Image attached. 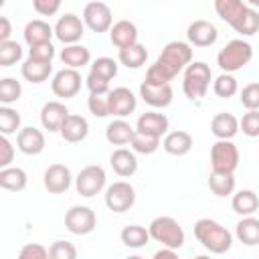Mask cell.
<instances>
[{
  "label": "cell",
  "instance_id": "obj_36",
  "mask_svg": "<svg viewBox=\"0 0 259 259\" xmlns=\"http://www.w3.org/2000/svg\"><path fill=\"white\" fill-rule=\"evenodd\" d=\"M130 146H132V150H134L136 154L150 156V154H154V152L160 148V138L136 130L134 136H132V140H130Z\"/></svg>",
  "mask_w": 259,
  "mask_h": 259
},
{
  "label": "cell",
  "instance_id": "obj_7",
  "mask_svg": "<svg viewBox=\"0 0 259 259\" xmlns=\"http://www.w3.org/2000/svg\"><path fill=\"white\" fill-rule=\"evenodd\" d=\"M105 182H107V174L101 166L97 164H91V166H85L77 178H75V188L81 196L85 198H91L95 194H99L103 188H105Z\"/></svg>",
  "mask_w": 259,
  "mask_h": 259
},
{
  "label": "cell",
  "instance_id": "obj_51",
  "mask_svg": "<svg viewBox=\"0 0 259 259\" xmlns=\"http://www.w3.org/2000/svg\"><path fill=\"white\" fill-rule=\"evenodd\" d=\"M85 85H87L89 93H107L109 91V81H103V79H99L95 75H87Z\"/></svg>",
  "mask_w": 259,
  "mask_h": 259
},
{
  "label": "cell",
  "instance_id": "obj_41",
  "mask_svg": "<svg viewBox=\"0 0 259 259\" xmlns=\"http://www.w3.org/2000/svg\"><path fill=\"white\" fill-rule=\"evenodd\" d=\"M233 28H235V32H239V34H243V36H253V34L259 30V12L249 6V8L245 10V14L239 18V22H237Z\"/></svg>",
  "mask_w": 259,
  "mask_h": 259
},
{
  "label": "cell",
  "instance_id": "obj_29",
  "mask_svg": "<svg viewBox=\"0 0 259 259\" xmlns=\"http://www.w3.org/2000/svg\"><path fill=\"white\" fill-rule=\"evenodd\" d=\"M134 132H136V127H132V123H127L123 117H117V119L107 123L105 140L109 144H113V146H125V144H130Z\"/></svg>",
  "mask_w": 259,
  "mask_h": 259
},
{
  "label": "cell",
  "instance_id": "obj_11",
  "mask_svg": "<svg viewBox=\"0 0 259 259\" xmlns=\"http://www.w3.org/2000/svg\"><path fill=\"white\" fill-rule=\"evenodd\" d=\"M81 73L77 69H71V67H65L61 71H57L53 75V81H51V89L57 97L61 99H71L75 97L79 91H81Z\"/></svg>",
  "mask_w": 259,
  "mask_h": 259
},
{
  "label": "cell",
  "instance_id": "obj_40",
  "mask_svg": "<svg viewBox=\"0 0 259 259\" xmlns=\"http://www.w3.org/2000/svg\"><path fill=\"white\" fill-rule=\"evenodd\" d=\"M20 130V113L10 105H0V134L10 136Z\"/></svg>",
  "mask_w": 259,
  "mask_h": 259
},
{
  "label": "cell",
  "instance_id": "obj_10",
  "mask_svg": "<svg viewBox=\"0 0 259 259\" xmlns=\"http://www.w3.org/2000/svg\"><path fill=\"white\" fill-rule=\"evenodd\" d=\"M97 225V217L89 206L75 204L65 212V227L73 235H89Z\"/></svg>",
  "mask_w": 259,
  "mask_h": 259
},
{
  "label": "cell",
  "instance_id": "obj_50",
  "mask_svg": "<svg viewBox=\"0 0 259 259\" xmlns=\"http://www.w3.org/2000/svg\"><path fill=\"white\" fill-rule=\"evenodd\" d=\"M14 162V146L8 136L0 134V168H6Z\"/></svg>",
  "mask_w": 259,
  "mask_h": 259
},
{
  "label": "cell",
  "instance_id": "obj_55",
  "mask_svg": "<svg viewBox=\"0 0 259 259\" xmlns=\"http://www.w3.org/2000/svg\"><path fill=\"white\" fill-rule=\"evenodd\" d=\"M4 4H6V0H0V10L4 8Z\"/></svg>",
  "mask_w": 259,
  "mask_h": 259
},
{
  "label": "cell",
  "instance_id": "obj_49",
  "mask_svg": "<svg viewBox=\"0 0 259 259\" xmlns=\"http://www.w3.org/2000/svg\"><path fill=\"white\" fill-rule=\"evenodd\" d=\"M63 0H32V8L40 16H55L61 8Z\"/></svg>",
  "mask_w": 259,
  "mask_h": 259
},
{
  "label": "cell",
  "instance_id": "obj_15",
  "mask_svg": "<svg viewBox=\"0 0 259 259\" xmlns=\"http://www.w3.org/2000/svg\"><path fill=\"white\" fill-rule=\"evenodd\" d=\"M186 38H188V45H190V47H200V49H204V47H210V45L217 42L219 30H217V26H214L212 22L200 18V20H192V22L188 24V28H186Z\"/></svg>",
  "mask_w": 259,
  "mask_h": 259
},
{
  "label": "cell",
  "instance_id": "obj_54",
  "mask_svg": "<svg viewBox=\"0 0 259 259\" xmlns=\"http://www.w3.org/2000/svg\"><path fill=\"white\" fill-rule=\"evenodd\" d=\"M247 6H251V8H257L259 6V0H243Z\"/></svg>",
  "mask_w": 259,
  "mask_h": 259
},
{
  "label": "cell",
  "instance_id": "obj_22",
  "mask_svg": "<svg viewBox=\"0 0 259 259\" xmlns=\"http://www.w3.org/2000/svg\"><path fill=\"white\" fill-rule=\"evenodd\" d=\"M109 40L117 49L134 45L138 42V26L132 20H117L109 26Z\"/></svg>",
  "mask_w": 259,
  "mask_h": 259
},
{
  "label": "cell",
  "instance_id": "obj_31",
  "mask_svg": "<svg viewBox=\"0 0 259 259\" xmlns=\"http://www.w3.org/2000/svg\"><path fill=\"white\" fill-rule=\"evenodd\" d=\"M231 206L237 214L241 217H247V214H255L257 208H259V198H257V192L251 190V188H243L239 192L233 194V200H231Z\"/></svg>",
  "mask_w": 259,
  "mask_h": 259
},
{
  "label": "cell",
  "instance_id": "obj_43",
  "mask_svg": "<svg viewBox=\"0 0 259 259\" xmlns=\"http://www.w3.org/2000/svg\"><path fill=\"white\" fill-rule=\"evenodd\" d=\"M241 105L245 109H259V83L251 81L241 89Z\"/></svg>",
  "mask_w": 259,
  "mask_h": 259
},
{
  "label": "cell",
  "instance_id": "obj_52",
  "mask_svg": "<svg viewBox=\"0 0 259 259\" xmlns=\"http://www.w3.org/2000/svg\"><path fill=\"white\" fill-rule=\"evenodd\" d=\"M10 34H12V24H10V20H8L6 16H0V42H2V40H8Z\"/></svg>",
  "mask_w": 259,
  "mask_h": 259
},
{
  "label": "cell",
  "instance_id": "obj_6",
  "mask_svg": "<svg viewBox=\"0 0 259 259\" xmlns=\"http://www.w3.org/2000/svg\"><path fill=\"white\" fill-rule=\"evenodd\" d=\"M239 166V150L231 140H217L210 148V168L214 172L235 174Z\"/></svg>",
  "mask_w": 259,
  "mask_h": 259
},
{
  "label": "cell",
  "instance_id": "obj_18",
  "mask_svg": "<svg viewBox=\"0 0 259 259\" xmlns=\"http://www.w3.org/2000/svg\"><path fill=\"white\" fill-rule=\"evenodd\" d=\"M61 138L69 144H77V142H83L87 136H89V121L83 117V115H77V113H69L59 130Z\"/></svg>",
  "mask_w": 259,
  "mask_h": 259
},
{
  "label": "cell",
  "instance_id": "obj_2",
  "mask_svg": "<svg viewBox=\"0 0 259 259\" xmlns=\"http://www.w3.org/2000/svg\"><path fill=\"white\" fill-rule=\"evenodd\" d=\"M194 237L208 253L214 255H223L233 247V235L212 219H198L194 223Z\"/></svg>",
  "mask_w": 259,
  "mask_h": 259
},
{
  "label": "cell",
  "instance_id": "obj_13",
  "mask_svg": "<svg viewBox=\"0 0 259 259\" xmlns=\"http://www.w3.org/2000/svg\"><path fill=\"white\" fill-rule=\"evenodd\" d=\"M138 107V99L127 87H115L107 91V111L113 117H127Z\"/></svg>",
  "mask_w": 259,
  "mask_h": 259
},
{
  "label": "cell",
  "instance_id": "obj_45",
  "mask_svg": "<svg viewBox=\"0 0 259 259\" xmlns=\"http://www.w3.org/2000/svg\"><path fill=\"white\" fill-rule=\"evenodd\" d=\"M87 107H89V113H93L95 117H107L109 115V111H107V93H89Z\"/></svg>",
  "mask_w": 259,
  "mask_h": 259
},
{
  "label": "cell",
  "instance_id": "obj_23",
  "mask_svg": "<svg viewBox=\"0 0 259 259\" xmlns=\"http://www.w3.org/2000/svg\"><path fill=\"white\" fill-rule=\"evenodd\" d=\"M168 117L164 113H158V111H146L138 117V123H136V130L138 132H144V134H150V136H156V138H162L166 132H168Z\"/></svg>",
  "mask_w": 259,
  "mask_h": 259
},
{
  "label": "cell",
  "instance_id": "obj_19",
  "mask_svg": "<svg viewBox=\"0 0 259 259\" xmlns=\"http://www.w3.org/2000/svg\"><path fill=\"white\" fill-rule=\"evenodd\" d=\"M67 115H69V109L63 101H47L40 107V123L49 132H59Z\"/></svg>",
  "mask_w": 259,
  "mask_h": 259
},
{
  "label": "cell",
  "instance_id": "obj_12",
  "mask_svg": "<svg viewBox=\"0 0 259 259\" xmlns=\"http://www.w3.org/2000/svg\"><path fill=\"white\" fill-rule=\"evenodd\" d=\"M53 34L63 42V45H73V42H79L85 34V24L83 20L73 14V12H67L63 14L57 24L53 26Z\"/></svg>",
  "mask_w": 259,
  "mask_h": 259
},
{
  "label": "cell",
  "instance_id": "obj_44",
  "mask_svg": "<svg viewBox=\"0 0 259 259\" xmlns=\"http://www.w3.org/2000/svg\"><path fill=\"white\" fill-rule=\"evenodd\" d=\"M49 257H53V259H75L77 257V247L69 241H55L49 247Z\"/></svg>",
  "mask_w": 259,
  "mask_h": 259
},
{
  "label": "cell",
  "instance_id": "obj_35",
  "mask_svg": "<svg viewBox=\"0 0 259 259\" xmlns=\"http://www.w3.org/2000/svg\"><path fill=\"white\" fill-rule=\"evenodd\" d=\"M119 239L130 249H142L150 241V235H148V229L142 227V225H127V227L121 229Z\"/></svg>",
  "mask_w": 259,
  "mask_h": 259
},
{
  "label": "cell",
  "instance_id": "obj_47",
  "mask_svg": "<svg viewBox=\"0 0 259 259\" xmlns=\"http://www.w3.org/2000/svg\"><path fill=\"white\" fill-rule=\"evenodd\" d=\"M28 57L30 59H36V61H49V63H53V59H55V47H53L51 40L49 42L32 45V47H28Z\"/></svg>",
  "mask_w": 259,
  "mask_h": 259
},
{
  "label": "cell",
  "instance_id": "obj_28",
  "mask_svg": "<svg viewBox=\"0 0 259 259\" xmlns=\"http://www.w3.org/2000/svg\"><path fill=\"white\" fill-rule=\"evenodd\" d=\"M61 61L65 67H71V69H81L85 65L91 63V53L87 47L79 45V42H73V45H65V49L61 51Z\"/></svg>",
  "mask_w": 259,
  "mask_h": 259
},
{
  "label": "cell",
  "instance_id": "obj_9",
  "mask_svg": "<svg viewBox=\"0 0 259 259\" xmlns=\"http://www.w3.org/2000/svg\"><path fill=\"white\" fill-rule=\"evenodd\" d=\"M83 24L97 34L107 32L109 26L113 24V12L105 2H99V0L87 2L83 8Z\"/></svg>",
  "mask_w": 259,
  "mask_h": 259
},
{
  "label": "cell",
  "instance_id": "obj_27",
  "mask_svg": "<svg viewBox=\"0 0 259 259\" xmlns=\"http://www.w3.org/2000/svg\"><path fill=\"white\" fill-rule=\"evenodd\" d=\"M26 184H28V176L22 168L12 164L6 168H0V188L8 192H20L26 188Z\"/></svg>",
  "mask_w": 259,
  "mask_h": 259
},
{
  "label": "cell",
  "instance_id": "obj_26",
  "mask_svg": "<svg viewBox=\"0 0 259 259\" xmlns=\"http://www.w3.org/2000/svg\"><path fill=\"white\" fill-rule=\"evenodd\" d=\"M247 8L249 6L243 0H214V12L229 26H235L239 22V18L245 14Z\"/></svg>",
  "mask_w": 259,
  "mask_h": 259
},
{
  "label": "cell",
  "instance_id": "obj_34",
  "mask_svg": "<svg viewBox=\"0 0 259 259\" xmlns=\"http://www.w3.org/2000/svg\"><path fill=\"white\" fill-rule=\"evenodd\" d=\"M208 188L214 196L225 198L235 192V176L231 172H210L208 176Z\"/></svg>",
  "mask_w": 259,
  "mask_h": 259
},
{
  "label": "cell",
  "instance_id": "obj_21",
  "mask_svg": "<svg viewBox=\"0 0 259 259\" xmlns=\"http://www.w3.org/2000/svg\"><path fill=\"white\" fill-rule=\"evenodd\" d=\"M194 146V140L188 132L184 130H176V132H166L164 140H162V148L170 154V156H186Z\"/></svg>",
  "mask_w": 259,
  "mask_h": 259
},
{
  "label": "cell",
  "instance_id": "obj_46",
  "mask_svg": "<svg viewBox=\"0 0 259 259\" xmlns=\"http://www.w3.org/2000/svg\"><path fill=\"white\" fill-rule=\"evenodd\" d=\"M239 127L243 130L245 136L257 138V136H259V111H257V109H247V113H245L243 119L239 121Z\"/></svg>",
  "mask_w": 259,
  "mask_h": 259
},
{
  "label": "cell",
  "instance_id": "obj_37",
  "mask_svg": "<svg viewBox=\"0 0 259 259\" xmlns=\"http://www.w3.org/2000/svg\"><path fill=\"white\" fill-rule=\"evenodd\" d=\"M212 91H214L217 97L229 99V97H233V95L239 91V83H237V79H235L233 73H221V75L212 81Z\"/></svg>",
  "mask_w": 259,
  "mask_h": 259
},
{
  "label": "cell",
  "instance_id": "obj_32",
  "mask_svg": "<svg viewBox=\"0 0 259 259\" xmlns=\"http://www.w3.org/2000/svg\"><path fill=\"white\" fill-rule=\"evenodd\" d=\"M235 235H237V239H239L243 245L255 247V245L259 243V221H257L253 214L243 217V219L237 223Z\"/></svg>",
  "mask_w": 259,
  "mask_h": 259
},
{
  "label": "cell",
  "instance_id": "obj_8",
  "mask_svg": "<svg viewBox=\"0 0 259 259\" xmlns=\"http://www.w3.org/2000/svg\"><path fill=\"white\" fill-rule=\"evenodd\" d=\"M136 204V188L125 182L117 180L105 188V206L113 212H125Z\"/></svg>",
  "mask_w": 259,
  "mask_h": 259
},
{
  "label": "cell",
  "instance_id": "obj_53",
  "mask_svg": "<svg viewBox=\"0 0 259 259\" xmlns=\"http://www.w3.org/2000/svg\"><path fill=\"white\" fill-rule=\"evenodd\" d=\"M176 257V249H170V247H162L154 253V259H174Z\"/></svg>",
  "mask_w": 259,
  "mask_h": 259
},
{
  "label": "cell",
  "instance_id": "obj_33",
  "mask_svg": "<svg viewBox=\"0 0 259 259\" xmlns=\"http://www.w3.org/2000/svg\"><path fill=\"white\" fill-rule=\"evenodd\" d=\"M119 63L127 69H140L146 61H148V49L140 42H134L130 47H123L119 49V55H117Z\"/></svg>",
  "mask_w": 259,
  "mask_h": 259
},
{
  "label": "cell",
  "instance_id": "obj_4",
  "mask_svg": "<svg viewBox=\"0 0 259 259\" xmlns=\"http://www.w3.org/2000/svg\"><path fill=\"white\" fill-rule=\"evenodd\" d=\"M253 59V47L251 42L243 38H233L229 40L217 55V65L223 73H235L247 67Z\"/></svg>",
  "mask_w": 259,
  "mask_h": 259
},
{
  "label": "cell",
  "instance_id": "obj_24",
  "mask_svg": "<svg viewBox=\"0 0 259 259\" xmlns=\"http://www.w3.org/2000/svg\"><path fill=\"white\" fill-rule=\"evenodd\" d=\"M210 132L217 140H233L239 132V119L233 113H217L210 119Z\"/></svg>",
  "mask_w": 259,
  "mask_h": 259
},
{
  "label": "cell",
  "instance_id": "obj_20",
  "mask_svg": "<svg viewBox=\"0 0 259 259\" xmlns=\"http://www.w3.org/2000/svg\"><path fill=\"white\" fill-rule=\"evenodd\" d=\"M109 164L113 168V172L121 178H130L136 174L138 170V158H136V152L134 150H127V148H117L113 150V154L109 156Z\"/></svg>",
  "mask_w": 259,
  "mask_h": 259
},
{
  "label": "cell",
  "instance_id": "obj_16",
  "mask_svg": "<svg viewBox=\"0 0 259 259\" xmlns=\"http://www.w3.org/2000/svg\"><path fill=\"white\" fill-rule=\"evenodd\" d=\"M71 182H73V174H71L69 166H65V164H51L45 170L42 184H45V188L51 194H63V192H67L71 188Z\"/></svg>",
  "mask_w": 259,
  "mask_h": 259
},
{
  "label": "cell",
  "instance_id": "obj_39",
  "mask_svg": "<svg viewBox=\"0 0 259 259\" xmlns=\"http://www.w3.org/2000/svg\"><path fill=\"white\" fill-rule=\"evenodd\" d=\"M22 95V85L20 81L12 79V77H4L0 79V103L2 105H12L20 99Z\"/></svg>",
  "mask_w": 259,
  "mask_h": 259
},
{
  "label": "cell",
  "instance_id": "obj_1",
  "mask_svg": "<svg viewBox=\"0 0 259 259\" xmlns=\"http://www.w3.org/2000/svg\"><path fill=\"white\" fill-rule=\"evenodd\" d=\"M192 61V47L184 40H170L154 65L148 67L146 71V81L148 83H170L184 67Z\"/></svg>",
  "mask_w": 259,
  "mask_h": 259
},
{
  "label": "cell",
  "instance_id": "obj_25",
  "mask_svg": "<svg viewBox=\"0 0 259 259\" xmlns=\"http://www.w3.org/2000/svg\"><path fill=\"white\" fill-rule=\"evenodd\" d=\"M20 73H22V77H24L28 83L38 85V83H45V81L51 77V73H53V63H49V61H36V59H30V57H28V59L22 63Z\"/></svg>",
  "mask_w": 259,
  "mask_h": 259
},
{
  "label": "cell",
  "instance_id": "obj_42",
  "mask_svg": "<svg viewBox=\"0 0 259 259\" xmlns=\"http://www.w3.org/2000/svg\"><path fill=\"white\" fill-rule=\"evenodd\" d=\"M22 59V47L16 40H2L0 42V67H12Z\"/></svg>",
  "mask_w": 259,
  "mask_h": 259
},
{
  "label": "cell",
  "instance_id": "obj_38",
  "mask_svg": "<svg viewBox=\"0 0 259 259\" xmlns=\"http://www.w3.org/2000/svg\"><path fill=\"white\" fill-rule=\"evenodd\" d=\"M89 75H95L103 81H111L117 75V63L111 57H99L89 65Z\"/></svg>",
  "mask_w": 259,
  "mask_h": 259
},
{
  "label": "cell",
  "instance_id": "obj_5",
  "mask_svg": "<svg viewBox=\"0 0 259 259\" xmlns=\"http://www.w3.org/2000/svg\"><path fill=\"white\" fill-rule=\"evenodd\" d=\"M148 235L162 247H170L176 251L184 245V239H186L184 229L172 217H156L148 227Z\"/></svg>",
  "mask_w": 259,
  "mask_h": 259
},
{
  "label": "cell",
  "instance_id": "obj_17",
  "mask_svg": "<svg viewBox=\"0 0 259 259\" xmlns=\"http://www.w3.org/2000/svg\"><path fill=\"white\" fill-rule=\"evenodd\" d=\"M16 146L26 156H38L45 150L47 140H45V134L38 127L26 125V127H20L18 130V134H16Z\"/></svg>",
  "mask_w": 259,
  "mask_h": 259
},
{
  "label": "cell",
  "instance_id": "obj_48",
  "mask_svg": "<svg viewBox=\"0 0 259 259\" xmlns=\"http://www.w3.org/2000/svg\"><path fill=\"white\" fill-rule=\"evenodd\" d=\"M20 259H47L49 257V249L42 247L40 243H26L20 253H18Z\"/></svg>",
  "mask_w": 259,
  "mask_h": 259
},
{
  "label": "cell",
  "instance_id": "obj_30",
  "mask_svg": "<svg viewBox=\"0 0 259 259\" xmlns=\"http://www.w3.org/2000/svg\"><path fill=\"white\" fill-rule=\"evenodd\" d=\"M22 36H24V42H26L28 47L38 45V42H49V40L53 38V26H51L49 22L36 18V20H30V22L24 26Z\"/></svg>",
  "mask_w": 259,
  "mask_h": 259
},
{
  "label": "cell",
  "instance_id": "obj_3",
  "mask_svg": "<svg viewBox=\"0 0 259 259\" xmlns=\"http://www.w3.org/2000/svg\"><path fill=\"white\" fill-rule=\"evenodd\" d=\"M212 71L202 61H190L184 67V79H182V91L190 101H200L208 87H210Z\"/></svg>",
  "mask_w": 259,
  "mask_h": 259
},
{
  "label": "cell",
  "instance_id": "obj_14",
  "mask_svg": "<svg viewBox=\"0 0 259 259\" xmlns=\"http://www.w3.org/2000/svg\"><path fill=\"white\" fill-rule=\"evenodd\" d=\"M172 87L170 83H148L144 81L140 85V97L144 99V103H148L150 107H156V109H164L172 103Z\"/></svg>",
  "mask_w": 259,
  "mask_h": 259
}]
</instances>
